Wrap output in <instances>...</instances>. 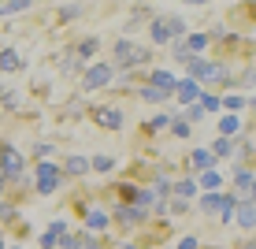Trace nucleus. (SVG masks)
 <instances>
[{
	"label": "nucleus",
	"mask_w": 256,
	"mask_h": 249,
	"mask_svg": "<svg viewBox=\"0 0 256 249\" xmlns=\"http://www.w3.org/2000/svg\"><path fill=\"white\" fill-rule=\"evenodd\" d=\"M141 60H148V52H145V49H134L130 41H119V45H116V64H119V67L141 64Z\"/></svg>",
	"instance_id": "nucleus-1"
},
{
	"label": "nucleus",
	"mask_w": 256,
	"mask_h": 249,
	"mask_svg": "<svg viewBox=\"0 0 256 249\" xmlns=\"http://www.w3.org/2000/svg\"><path fill=\"white\" fill-rule=\"evenodd\" d=\"M22 171V156L12 145H0V175H19Z\"/></svg>",
	"instance_id": "nucleus-2"
},
{
	"label": "nucleus",
	"mask_w": 256,
	"mask_h": 249,
	"mask_svg": "<svg viewBox=\"0 0 256 249\" xmlns=\"http://www.w3.org/2000/svg\"><path fill=\"white\" fill-rule=\"evenodd\" d=\"M108 78H112V67H104V64H100V67H90V71H86L82 86H86V90H100Z\"/></svg>",
	"instance_id": "nucleus-3"
},
{
	"label": "nucleus",
	"mask_w": 256,
	"mask_h": 249,
	"mask_svg": "<svg viewBox=\"0 0 256 249\" xmlns=\"http://www.w3.org/2000/svg\"><path fill=\"white\" fill-rule=\"evenodd\" d=\"M193 75L204 78V82H219V78H226V67H219V64H193Z\"/></svg>",
	"instance_id": "nucleus-4"
},
{
	"label": "nucleus",
	"mask_w": 256,
	"mask_h": 249,
	"mask_svg": "<svg viewBox=\"0 0 256 249\" xmlns=\"http://www.w3.org/2000/svg\"><path fill=\"white\" fill-rule=\"evenodd\" d=\"M56 182H60V167L41 164V182H38V190H41V193H52V190H56Z\"/></svg>",
	"instance_id": "nucleus-5"
},
{
	"label": "nucleus",
	"mask_w": 256,
	"mask_h": 249,
	"mask_svg": "<svg viewBox=\"0 0 256 249\" xmlns=\"http://www.w3.org/2000/svg\"><path fill=\"white\" fill-rule=\"evenodd\" d=\"M171 34H182V23H178V19H174V23H171V19H164V23H156V26H152V38H156V41H167Z\"/></svg>",
	"instance_id": "nucleus-6"
},
{
	"label": "nucleus",
	"mask_w": 256,
	"mask_h": 249,
	"mask_svg": "<svg viewBox=\"0 0 256 249\" xmlns=\"http://www.w3.org/2000/svg\"><path fill=\"white\" fill-rule=\"evenodd\" d=\"M96 123H100V127H119L122 112L119 108H100V112H96Z\"/></svg>",
	"instance_id": "nucleus-7"
},
{
	"label": "nucleus",
	"mask_w": 256,
	"mask_h": 249,
	"mask_svg": "<svg viewBox=\"0 0 256 249\" xmlns=\"http://www.w3.org/2000/svg\"><path fill=\"white\" fill-rule=\"evenodd\" d=\"M152 86H156V90H160V93H167V90H171V86H178V82H174V78L167 75V71H156V75H152Z\"/></svg>",
	"instance_id": "nucleus-8"
},
{
	"label": "nucleus",
	"mask_w": 256,
	"mask_h": 249,
	"mask_svg": "<svg viewBox=\"0 0 256 249\" xmlns=\"http://www.w3.org/2000/svg\"><path fill=\"white\" fill-rule=\"evenodd\" d=\"M178 97H182V101H197V82H193V78L178 82Z\"/></svg>",
	"instance_id": "nucleus-9"
},
{
	"label": "nucleus",
	"mask_w": 256,
	"mask_h": 249,
	"mask_svg": "<svg viewBox=\"0 0 256 249\" xmlns=\"http://www.w3.org/2000/svg\"><path fill=\"white\" fill-rule=\"evenodd\" d=\"M60 238H64V223H52V227H48V234H45V238H41V245H45V249H48V245H56V242H60Z\"/></svg>",
	"instance_id": "nucleus-10"
},
{
	"label": "nucleus",
	"mask_w": 256,
	"mask_h": 249,
	"mask_svg": "<svg viewBox=\"0 0 256 249\" xmlns=\"http://www.w3.org/2000/svg\"><path fill=\"white\" fill-rule=\"evenodd\" d=\"M238 219H242V227H256V204H245L238 212Z\"/></svg>",
	"instance_id": "nucleus-11"
},
{
	"label": "nucleus",
	"mask_w": 256,
	"mask_h": 249,
	"mask_svg": "<svg viewBox=\"0 0 256 249\" xmlns=\"http://www.w3.org/2000/svg\"><path fill=\"white\" fill-rule=\"evenodd\" d=\"M82 171H90V164H86L82 156H70L67 160V175H82Z\"/></svg>",
	"instance_id": "nucleus-12"
},
{
	"label": "nucleus",
	"mask_w": 256,
	"mask_h": 249,
	"mask_svg": "<svg viewBox=\"0 0 256 249\" xmlns=\"http://www.w3.org/2000/svg\"><path fill=\"white\" fill-rule=\"evenodd\" d=\"M0 67H4V71H19L22 64H19V56H15V52H4V56H0Z\"/></svg>",
	"instance_id": "nucleus-13"
},
{
	"label": "nucleus",
	"mask_w": 256,
	"mask_h": 249,
	"mask_svg": "<svg viewBox=\"0 0 256 249\" xmlns=\"http://www.w3.org/2000/svg\"><path fill=\"white\" fill-rule=\"evenodd\" d=\"M193 164H197V167H208V164H212V153H204V149H200V153H193Z\"/></svg>",
	"instance_id": "nucleus-14"
},
{
	"label": "nucleus",
	"mask_w": 256,
	"mask_h": 249,
	"mask_svg": "<svg viewBox=\"0 0 256 249\" xmlns=\"http://www.w3.org/2000/svg\"><path fill=\"white\" fill-rule=\"evenodd\" d=\"M86 219H90V227H104V223H108V219H104V212H90Z\"/></svg>",
	"instance_id": "nucleus-15"
},
{
	"label": "nucleus",
	"mask_w": 256,
	"mask_h": 249,
	"mask_svg": "<svg viewBox=\"0 0 256 249\" xmlns=\"http://www.w3.org/2000/svg\"><path fill=\"white\" fill-rule=\"evenodd\" d=\"M216 153H219V156H226V153H230V141L219 138V141H216Z\"/></svg>",
	"instance_id": "nucleus-16"
},
{
	"label": "nucleus",
	"mask_w": 256,
	"mask_h": 249,
	"mask_svg": "<svg viewBox=\"0 0 256 249\" xmlns=\"http://www.w3.org/2000/svg\"><path fill=\"white\" fill-rule=\"evenodd\" d=\"M93 167H96V171H108L112 160H108V156H96V160H93Z\"/></svg>",
	"instance_id": "nucleus-17"
},
{
	"label": "nucleus",
	"mask_w": 256,
	"mask_h": 249,
	"mask_svg": "<svg viewBox=\"0 0 256 249\" xmlns=\"http://www.w3.org/2000/svg\"><path fill=\"white\" fill-rule=\"evenodd\" d=\"M230 130H238V119H234V115H226V119H223V134H230Z\"/></svg>",
	"instance_id": "nucleus-18"
},
{
	"label": "nucleus",
	"mask_w": 256,
	"mask_h": 249,
	"mask_svg": "<svg viewBox=\"0 0 256 249\" xmlns=\"http://www.w3.org/2000/svg\"><path fill=\"white\" fill-rule=\"evenodd\" d=\"M178 249H197V238H186V242H182Z\"/></svg>",
	"instance_id": "nucleus-19"
},
{
	"label": "nucleus",
	"mask_w": 256,
	"mask_h": 249,
	"mask_svg": "<svg viewBox=\"0 0 256 249\" xmlns=\"http://www.w3.org/2000/svg\"><path fill=\"white\" fill-rule=\"evenodd\" d=\"M4 216H8V208H0V219H4Z\"/></svg>",
	"instance_id": "nucleus-20"
},
{
	"label": "nucleus",
	"mask_w": 256,
	"mask_h": 249,
	"mask_svg": "<svg viewBox=\"0 0 256 249\" xmlns=\"http://www.w3.org/2000/svg\"><path fill=\"white\" fill-rule=\"evenodd\" d=\"M242 249H256V245H242Z\"/></svg>",
	"instance_id": "nucleus-21"
},
{
	"label": "nucleus",
	"mask_w": 256,
	"mask_h": 249,
	"mask_svg": "<svg viewBox=\"0 0 256 249\" xmlns=\"http://www.w3.org/2000/svg\"><path fill=\"white\" fill-rule=\"evenodd\" d=\"M252 193H256V182H252Z\"/></svg>",
	"instance_id": "nucleus-22"
}]
</instances>
